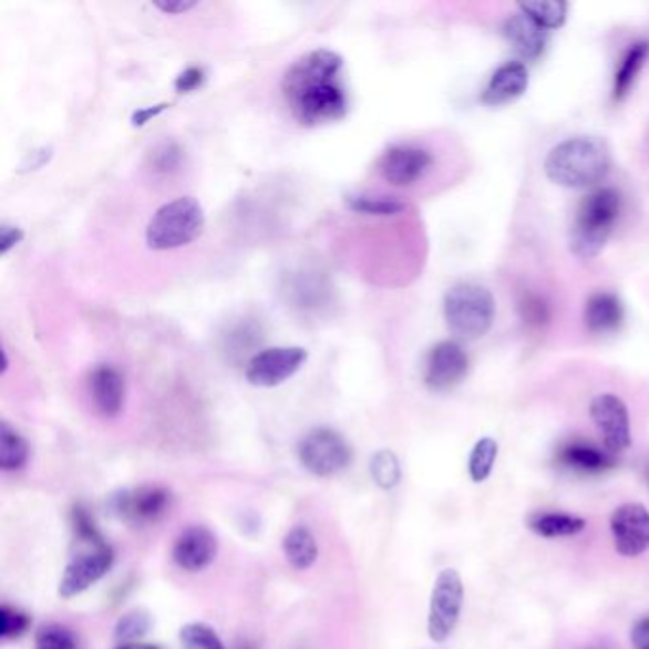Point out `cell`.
<instances>
[{"mask_svg":"<svg viewBox=\"0 0 649 649\" xmlns=\"http://www.w3.org/2000/svg\"><path fill=\"white\" fill-rule=\"evenodd\" d=\"M282 95L299 124L318 126L341 121L349 113L343 58L326 48L301 55L285 73Z\"/></svg>","mask_w":649,"mask_h":649,"instance_id":"cell-1","label":"cell"},{"mask_svg":"<svg viewBox=\"0 0 649 649\" xmlns=\"http://www.w3.org/2000/svg\"><path fill=\"white\" fill-rule=\"evenodd\" d=\"M611 168V155L604 140L574 136L556 143L543 163L545 176L564 189H589L602 182Z\"/></svg>","mask_w":649,"mask_h":649,"instance_id":"cell-2","label":"cell"},{"mask_svg":"<svg viewBox=\"0 0 649 649\" xmlns=\"http://www.w3.org/2000/svg\"><path fill=\"white\" fill-rule=\"evenodd\" d=\"M622 198L614 187H602L585 198L569 230V250L579 259H595L606 248L619 214Z\"/></svg>","mask_w":649,"mask_h":649,"instance_id":"cell-3","label":"cell"},{"mask_svg":"<svg viewBox=\"0 0 649 649\" xmlns=\"http://www.w3.org/2000/svg\"><path fill=\"white\" fill-rule=\"evenodd\" d=\"M444 318L450 332L463 341L486 336L495 320V299L486 286L460 282L444 296Z\"/></svg>","mask_w":649,"mask_h":649,"instance_id":"cell-4","label":"cell"},{"mask_svg":"<svg viewBox=\"0 0 649 649\" xmlns=\"http://www.w3.org/2000/svg\"><path fill=\"white\" fill-rule=\"evenodd\" d=\"M203 206L193 197H182L164 204L151 217L145 240L151 250H176L197 240L204 229Z\"/></svg>","mask_w":649,"mask_h":649,"instance_id":"cell-5","label":"cell"},{"mask_svg":"<svg viewBox=\"0 0 649 649\" xmlns=\"http://www.w3.org/2000/svg\"><path fill=\"white\" fill-rule=\"evenodd\" d=\"M107 508L122 524L132 528H145L163 521L169 513L172 494L164 486L143 484L111 495Z\"/></svg>","mask_w":649,"mask_h":649,"instance_id":"cell-6","label":"cell"},{"mask_svg":"<svg viewBox=\"0 0 649 649\" xmlns=\"http://www.w3.org/2000/svg\"><path fill=\"white\" fill-rule=\"evenodd\" d=\"M298 455L309 473L320 478H330L351 465L352 447L338 431L318 426L301 439Z\"/></svg>","mask_w":649,"mask_h":649,"instance_id":"cell-7","label":"cell"},{"mask_svg":"<svg viewBox=\"0 0 649 649\" xmlns=\"http://www.w3.org/2000/svg\"><path fill=\"white\" fill-rule=\"evenodd\" d=\"M463 600H465V587H463L461 575L455 569L440 571L431 593L429 619H426V630L433 642H446L452 636L460 622Z\"/></svg>","mask_w":649,"mask_h":649,"instance_id":"cell-8","label":"cell"},{"mask_svg":"<svg viewBox=\"0 0 649 649\" xmlns=\"http://www.w3.org/2000/svg\"><path fill=\"white\" fill-rule=\"evenodd\" d=\"M434 168L433 151L420 143H396L379 156L378 169L389 185L408 189L423 182Z\"/></svg>","mask_w":649,"mask_h":649,"instance_id":"cell-9","label":"cell"},{"mask_svg":"<svg viewBox=\"0 0 649 649\" xmlns=\"http://www.w3.org/2000/svg\"><path fill=\"white\" fill-rule=\"evenodd\" d=\"M307 362V351L301 347H271L256 352L246 364V379L254 387L272 389L296 375Z\"/></svg>","mask_w":649,"mask_h":649,"instance_id":"cell-10","label":"cell"},{"mask_svg":"<svg viewBox=\"0 0 649 649\" xmlns=\"http://www.w3.org/2000/svg\"><path fill=\"white\" fill-rule=\"evenodd\" d=\"M590 420L602 434L604 446L611 455L627 452L632 442L629 408L617 394H596L590 400Z\"/></svg>","mask_w":649,"mask_h":649,"instance_id":"cell-11","label":"cell"},{"mask_svg":"<svg viewBox=\"0 0 649 649\" xmlns=\"http://www.w3.org/2000/svg\"><path fill=\"white\" fill-rule=\"evenodd\" d=\"M468 354L461 343L446 339L429 351L423 368V381L434 393H446L467 378Z\"/></svg>","mask_w":649,"mask_h":649,"instance_id":"cell-12","label":"cell"},{"mask_svg":"<svg viewBox=\"0 0 649 649\" xmlns=\"http://www.w3.org/2000/svg\"><path fill=\"white\" fill-rule=\"evenodd\" d=\"M115 562V553L107 543L90 547L86 553L75 556L69 562L68 568L61 575L60 593L61 598H75L107 575L109 569Z\"/></svg>","mask_w":649,"mask_h":649,"instance_id":"cell-13","label":"cell"},{"mask_svg":"<svg viewBox=\"0 0 649 649\" xmlns=\"http://www.w3.org/2000/svg\"><path fill=\"white\" fill-rule=\"evenodd\" d=\"M614 545L625 558H636L649 548V511L642 503H625L609 518Z\"/></svg>","mask_w":649,"mask_h":649,"instance_id":"cell-14","label":"cell"},{"mask_svg":"<svg viewBox=\"0 0 649 649\" xmlns=\"http://www.w3.org/2000/svg\"><path fill=\"white\" fill-rule=\"evenodd\" d=\"M529 89V71L522 61H507L495 69L482 90L481 102L490 107H501L521 100Z\"/></svg>","mask_w":649,"mask_h":649,"instance_id":"cell-15","label":"cell"},{"mask_svg":"<svg viewBox=\"0 0 649 649\" xmlns=\"http://www.w3.org/2000/svg\"><path fill=\"white\" fill-rule=\"evenodd\" d=\"M217 539L210 529L204 526H190L177 535L172 558L185 571H203L212 562L216 560Z\"/></svg>","mask_w":649,"mask_h":649,"instance_id":"cell-16","label":"cell"},{"mask_svg":"<svg viewBox=\"0 0 649 649\" xmlns=\"http://www.w3.org/2000/svg\"><path fill=\"white\" fill-rule=\"evenodd\" d=\"M89 393L95 412L113 420L121 415L126 399V383L115 365L100 364L89 375Z\"/></svg>","mask_w":649,"mask_h":649,"instance_id":"cell-17","label":"cell"},{"mask_svg":"<svg viewBox=\"0 0 649 649\" xmlns=\"http://www.w3.org/2000/svg\"><path fill=\"white\" fill-rule=\"evenodd\" d=\"M556 460L562 467L581 474H600L616 467V455H611L608 450L590 444L587 440L579 439L568 440L558 450Z\"/></svg>","mask_w":649,"mask_h":649,"instance_id":"cell-18","label":"cell"},{"mask_svg":"<svg viewBox=\"0 0 649 649\" xmlns=\"http://www.w3.org/2000/svg\"><path fill=\"white\" fill-rule=\"evenodd\" d=\"M503 33L507 37L508 44L522 60L534 61L542 58L548 42V31L535 25L534 21L518 12L505 21Z\"/></svg>","mask_w":649,"mask_h":649,"instance_id":"cell-19","label":"cell"},{"mask_svg":"<svg viewBox=\"0 0 649 649\" xmlns=\"http://www.w3.org/2000/svg\"><path fill=\"white\" fill-rule=\"evenodd\" d=\"M585 326L590 333H611L619 330L625 318L621 299L611 291H596L585 303Z\"/></svg>","mask_w":649,"mask_h":649,"instance_id":"cell-20","label":"cell"},{"mask_svg":"<svg viewBox=\"0 0 649 649\" xmlns=\"http://www.w3.org/2000/svg\"><path fill=\"white\" fill-rule=\"evenodd\" d=\"M649 60V41H638L625 52L616 75H614V102H622L635 86L636 79L642 73L646 61Z\"/></svg>","mask_w":649,"mask_h":649,"instance_id":"cell-21","label":"cell"},{"mask_svg":"<svg viewBox=\"0 0 649 649\" xmlns=\"http://www.w3.org/2000/svg\"><path fill=\"white\" fill-rule=\"evenodd\" d=\"M282 553L291 568L305 571L318 560L317 537L307 526H293L282 539Z\"/></svg>","mask_w":649,"mask_h":649,"instance_id":"cell-22","label":"cell"},{"mask_svg":"<svg viewBox=\"0 0 649 649\" xmlns=\"http://www.w3.org/2000/svg\"><path fill=\"white\" fill-rule=\"evenodd\" d=\"M528 528L545 539L558 537H574L587 528V522L581 516L568 513H537L528 518Z\"/></svg>","mask_w":649,"mask_h":649,"instance_id":"cell-23","label":"cell"},{"mask_svg":"<svg viewBox=\"0 0 649 649\" xmlns=\"http://www.w3.org/2000/svg\"><path fill=\"white\" fill-rule=\"evenodd\" d=\"M568 2L564 0H526L518 4V12L545 29H560L568 20Z\"/></svg>","mask_w":649,"mask_h":649,"instance_id":"cell-24","label":"cell"},{"mask_svg":"<svg viewBox=\"0 0 649 649\" xmlns=\"http://www.w3.org/2000/svg\"><path fill=\"white\" fill-rule=\"evenodd\" d=\"M28 440L23 439L7 421L0 423V468L14 473L28 465Z\"/></svg>","mask_w":649,"mask_h":649,"instance_id":"cell-25","label":"cell"},{"mask_svg":"<svg viewBox=\"0 0 649 649\" xmlns=\"http://www.w3.org/2000/svg\"><path fill=\"white\" fill-rule=\"evenodd\" d=\"M347 206L357 214L372 217L400 216L408 208L404 200L387 197V195H351V197H347Z\"/></svg>","mask_w":649,"mask_h":649,"instance_id":"cell-26","label":"cell"},{"mask_svg":"<svg viewBox=\"0 0 649 649\" xmlns=\"http://www.w3.org/2000/svg\"><path fill=\"white\" fill-rule=\"evenodd\" d=\"M497 453L499 444L490 436H484L474 444L473 452L468 455V476L474 484H482L490 478L497 461Z\"/></svg>","mask_w":649,"mask_h":649,"instance_id":"cell-27","label":"cell"},{"mask_svg":"<svg viewBox=\"0 0 649 649\" xmlns=\"http://www.w3.org/2000/svg\"><path fill=\"white\" fill-rule=\"evenodd\" d=\"M370 474L375 486L381 490H393L402 481V467L393 450H379L370 461Z\"/></svg>","mask_w":649,"mask_h":649,"instance_id":"cell-28","label":"cell"},{"mask_svg":"<svg viewBox=\"0 0 649 649\" xmlns=\"http://www.w3.org/2000/svg\"><path fill=\"white\" fill-rule=\"evenodd\" d=\"M34 649H84V646L73 630L58 622H50L37 630Z\"/></svg>","mask_w":649,"mask_h":649,"instance_id":"cell-29","label":"cell"},{"mask_svg":"<svg viewBox=\"0 0 649 649\" xmlns=\"http://www.w3.org/2000/svg\"><path fill=\"white\" fill-rule=\"evenodd\" d=\"M179 643L183 649H225V643L206 622H187L179 630Z\"/></svg>","mask_w":649,"mask_h":649,"instance_id":"cell-30","label":"cell"},{"mask_svg":"<svg viewBox=\"0 0 649 649\" xmlns=\"http://www.w3.org/2000/svg\"><path fill=\"white\" fill-rule=\"evenodd\" d=\"M151 629V619L145 611L134 609L126 616H122L116 622L115 638L121 643L140 642L142 636L147 635Z\"/></svg>","mask_w":649,"mask_h":649,"instance_id":"cell-31","label":"cell"},{"mask_svg":"<svg viewBox=\"0 0 649 649\" xmlns=\"http://www.w3.org/2000/svg\"><path fill=\"white\" fill-rule=\"evenodd\" d=\"M29 627H31V617H29L25 611L12 608V606H8V604H4V606L0 608V636H2L4 640H16V638H20V636L28 632Z\"/></svg>","mask_w":649,"mask_h":649,"instance_id":"cell-32","label":"cell"},{"mask_svg":"<svg viewBox=\"0 0 649 649\" xmlns=\"http://www.w3.org/2000/svg\"><path fill=\"white\" fill-rule=\"evenodd\" d=\"M73 529H75L76 539L89 547H95V545L103 543L102 535L95 528L94 521L90 518L86 508H73Z\"/></svg>","mask_w":649,"mask_h":649,"instance_id":"cell-33","label":"cell"},{"mask_svg":"<svg viewBox=\"0 0 649 649\" xmlns=\"http://www.w3.org/2000/svg\"><path fill=\"white\" fill-rule=\"evenodd\" d=\"M518 307H521L524 322H528V324L542 326L548 320L547 303L539 296H526Z\"/></svg>","mask_w":649,"mask_h":649,"instance_id":"cell-34","label":"cell"},{"mask_svg":"<svg viewBox=\"0 0 649 649\" xmlns=\"http://www.w3.org/2000/svg\"><path fill=\"white\" fill-rule=\"evenodd\" d=\"M204 79H206V76H204L203 69H185L182 75L177 76L176 82H174V86H176L177 92H182V94H189V92H195V90H198L200 86H203Z\"/></svg>","mask_w":649,"mask_h":649,"instance_id":"cell-35","label":"cell"},{"mask_svg":"<svg viewBox=\"0 0 649 649\" xmlns=\"http://www.w3.org/2000/svg\"><path fill=\"white\" fill-rule=\"evenodd\" d=\"M179 153H182V151L177 150L174 143L164 145L163 150L156 153V169L169 172V169L176 168L177 164H179V156H182Z\"/></svg>","mask_w":649,"mask_h":649,"instance_id":"cell-36","label":"cell"},{"mask_svg":"<svg viewBox=\"0 0 649 649\" xmlns=\"http://www.w3.org/2000/svg\"><path fill=\"white\" fill-rule=\"evenodd\" d=\"M23 240V230L12 225H2L0 227V254L7 256L8 251Z\"/></svg>","mask_w":649,"mask_h":649,"instance_id":"cell-37","label":"cell"},{"mask_svg":"<svg viewBox=\"0 0 649 649\" xmlns=\"http://www.w3.org/2000/svg\"><path fill=\"white\" fill-rule=\"evenodd\" d=\"M630 642L635 649H649V616L635 622L630 632Z\"/></svg>","mask_w":649,"mask_h":649,"instance_id":"cell-38","label":"cell"},{"mask_svg":"<svg viewBox=\"0 0 649 649\" xmlns=\"http://www.w3.org/2000/svg\"><path fill=\"white\" fill-rule=\"evenodd\" d=\"M155 7L164 14H185L197 7V2H193V0H161V2H155Z\"/></svg>","mask_w":649,"mask_h":649,"instance_id":"cell-39","label":"cell"},{"mask_svg":"<svg viewBox=\"0 0 649 649\" xmlns=\"http://www.w3.org/2000/svg\"><path fill=\"white\" fill-rule=\"evenodd\" d=\"M166 107H168L166 103H161V105H153V107L137 109L136 113L132 115V124H134V126H143V124H147L151 119L161 115Z\"/></svg>","mask_w":649,"mask_h":649,"instance_id":"cell-40","label":"cell"},{"mask_svg":"<svg viewBox=\"0 0 649 649\" xmlns=\"http://www.w3.org/2000/svg\"><path fill=\"white\" fill-rule=\"evenodd\" d=\"M115 649H164V648H163V646H156V643L132 642V643H121V646H116Z\"/></svg>","mask_w":649,"mask_h":649,"instance_id":"cell-41","label":"cell"},{"mask_svg":"<svg viewBox=\"0 0 649 649\" xmlns=\"http://www.w3.org/2000/svg\"><path fill=\"white\" fill-rule=\"evenodd\" d=\"M646 482H648V486H649V463H648V467H646Z\"/></svg>","mask_w":649,"mask_h":649,"instance_id":"cell-42","label":"cell"}]
</instances>
